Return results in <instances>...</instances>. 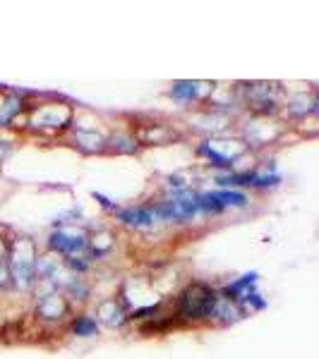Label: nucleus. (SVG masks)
<instances>
[{
	"instance_id": "2",
	"label": "nucleus",
	"mask_w": 319,
	"mask_h": 359,
	"mask_svg": "<svg viewBox=\"0 0 319 359\" xmlns=\"http://www.w3.org/2000/svg\"><path fill=\"white\" fill-rule=\"evenodd\" d=\"M48 245L56 249V252H63V254H74V252H79L84 245H86V240L82 235H70V233H53L51 235V240H48Z\"/></svg>"
},
{
	"instance_id": "3",
	"label": "nucleus",
	"mask_w": 319,
	"mask_h": 359,
	"mask_svg": "<svg viewBox=\"0 0 319 359\" xmlns=\"http://www.w3.org/2000/svg\"><path fill=\"white\" fill-rule=\"evenodd\" d=\"M154 216L156 213L147 211V208H130V211L120 213V221L127 223V225H137V228H147V225H152Z\"/></svg>"
},
{
	"instance_id": "6",
	"label": "nucleus",
	"mask_w": 319,
	"mask_h": 359,
	"mask_svg": "<svg viewBox=\"0 0 319 359\" xmlns=\"http://www.w3.org/2000/svg\"><path fill=\"white\" fill-rule=\"evenodd\" d=\"M10 283V269H8V262H5V247L0 245V290Z\"/></svg>"
},
{
	"instance_id": "4",
	"label": "nucleus",
	"mask_w": 319,
	"mask_h": 359,
	"mask_svg": "<svg viewBox=\"0 0 319 359\" xmlns=\"http://www.w3.org/2000/svg\"><path fill=\"white\" fill-rule=\"evenodd\" d=\"M197 94V84L195 82H181L173 86L171 96L176 98V101H190V98H195Z\"/></svg>"
},
{
	"instance_id": "5",
	"label": "nucleus",
	"mask_w": 319,
	"mask_h": 359,
	"mask_svg": "<svg viewBox=\"0 0 319 359\" xmlns=\"http://www.w3.org/2000/svg\"><path fill=\"white\" fill-rule=\"evenodd\" d=\"M72 328H74V333H77V335H94V333H96L94 321H91V318H86V316L77 318Z\"/></svg>"
},
{
	"instance_id": "1",
	"label": "nucleus",
	"mask_w": 319,
	"mask_h": 359,
	"mask_svg": "<svg viewBox=\"0 0 319 359\" xmlns=\"http://www.w3.org/2000/svg\"><path fill=\"white\" fill-rule=\"evenodd\" d=\"M216 302L219 297L207 285H193L183 294V314L193 318L211 316L214 309H216Z\"/></svg>"
}]
</instances>
